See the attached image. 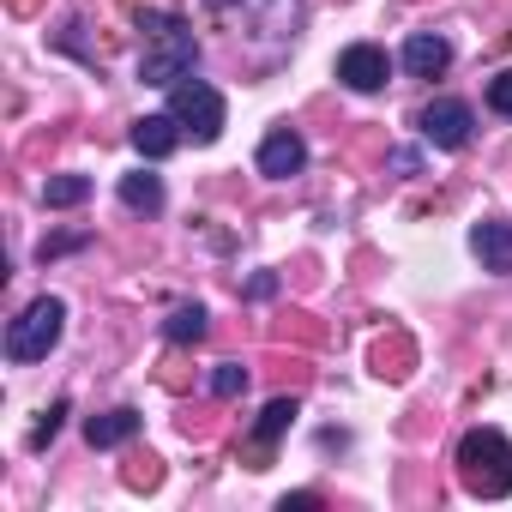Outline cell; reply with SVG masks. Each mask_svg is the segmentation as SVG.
I'll list each match as a JSON object with an SVG mask.
<instances>
[{
    "mask_svg": "<svg viewBox=\"0 0 512 512\" xmlns=\"http://www.w3.org/2000/svg\"><path fill=\"white\" fill-rule=\"evenodd\" d=\"M163 332H169V344H199V338H205V308H199V302H181V308L163 320Z\"/></svg>",
    "mask_w": 512,
    "mask_h": 512,
    "instance_id": "obj_14",
    "label": "cell"
},
{
    "mask_svg": "<svg viewBox=\"0 0 512 512\" xmlns=\"http://www.w3.org/2000/svg\"><path fill=\"white\" fill-rule=\"evenodd\" d=\"M296 19H302V0H266V31L272 37H290Z\"/></svg>",
    "mask_w": 512,
    "mask_h": 512,
    "instance_id": "obj_17",
    "label": "cell"
},
{
    "mask_svg": "<svg viewBox=\"0 0 512 512\" xmlns=\"http://www.w3.org/2000/svg\"><path fill=\"white\" fill-rule=\"evenodd\" d=\"M61 326H67V302L37 296V302L7 326V356H13V362H43V356L61 344Z\"/></svg>",
    "mask_w": 512,
    "mask_h": 512,
    "instance_id": "obj_3",
    "label": "cell"
},
{
    "mask_svg": "<svg viewBox=\"0 0 512 512\" xmlns=\"http://www.w3.org/2000/svg\"><path fill=\"white\" fill-rule=\"evenodd\" d=\"M85 199H91V181H85V175H55V181H43V205H55V211L85 205Z\"/></svg>",
    "mask_w": 512,
    "mask_h": 512,
    "instance_id": "obj_15",
    "label": "cell"
},
{
    "mask_svg": "<svg viewBox=\"0 0 512 512\" xmlns=\"http://www.w3.org/2000/svg\"><path fill=\"white\" fill-rule=\"evenodd\" d=\"M193 61H199V43H193V31L169 13L157 31H145V61H139V79H145V85H181V79L193 73Z\"/></svg>",
    "mask_w": 512,
    "mask_h": 512,
    "instance_id": "obj_2",
    "label": "cell"
},
{
    "mask_svg": "<svg viewBox=\"0 0 512 512\" xmlns=\"http://www.w3.org/2000/svg\"><path fill=\"white\" fill-rule=\"evenodd\" d=\"M392 169H398V175H416V169H422V157H416V151H392Z\"/></svg>",
    "mask_w": 512,
    "mask_h": 512,
    "instance_id": "obj_23",
    "label": "cell"
},
{
    "mask_svg": "<svg viewBox=\"0 0 512 512\" xmlns=\"http://www.w3.org/2000/svg\"><path fill=\"white\" fill-rule=\"evenodd\" d=\"M211 392H217V398H241V392H247V368H241V362H223V368L211 374Z\"/></svg>",
    "mask_w": 512,
    "mask_h": 512,
    "instance_id": "obj_18",
    "label": "cell"
},
{
    "mask_svg": "<svg viewBox=\"0 0 512 512\" xmlns=\"http://www.w3.org/2000/svg\"><path fill=\"white\" fill-rule=\"evenodd\" d=\"M422 139H428V145H440V151H458V145L470 139V109H464L458 97L428 103V109H422Z\"/></svg>",
    "mask_w": 512,
    "mask_h": 512,
    "instance_id": "obj_5",
    "label": "cell"
},
{
    "mask_svg": "<svg viewBox=\"0 0 512 512\" xmlns=\"http://www.w3.org/2000/svg\"><path fill=\"white\" fill-rule=\"evenodd\" d=\"M157 482H163V464H157V458H151V452H145V458H133V464H127V488H157Z\"/></svg>",
    "mask_w": 512,
    "mask_h": 512,
    "instance_id": "obj_20",
    "label": "cell"
},
{
    "mask_svg": "<svg viewBox=\"0 0 512 512\" xmlns=\"http://www.w3.org/2000/svg\"><path fill=\"white\" fill-rule=\"evenodd\" d=\"M458 476H464V488L482 494V500L512 494V440L494 434V428H470V434L458 440Z\"/></svg>",
    "mask_w": 512,
    "mask_h": 512,
    "instance_id": "obj_1",
    "label": "cell"
},
{
    "mask_svg": "<svg viewBox=\"0 0 512 512\" xmlns=\"http://www.w3.org/2000/svg\"><path fill=\"white\" fill-rule=\"evenodd\" d=\"M302 163H308V145H302L290 127H278V133L260 145V175H272V181H290V175H302Z\"/></svg>",
    "mask_w": 512,
    "mask_h": 512,
    "instance_id": "obj_7",
    "label": "cell"
},
{
    "mask_svg": "<svg viewBox=\"0 0 512 512\" xmlns=\"http://www.w3.org/2000/svg\"><path fill=\"white\" fill-rule=\"evenodd\" d=\"M133 145H139V157H169L181 145V121L175 115H145V121H133Z\"/></svg>",
    "mask_w": 512,
    "mask_h": 512,
    "instance_id": "obj_10",
    "label": "cell"
},
{
    "mask_svg": "<svg viewBox=\"0 0 512 512\" xmlns=\"http://www.w3.org/2000/svg\"><path fill=\"white\" fill-rule=\"evenodd\" d=\"M470 247H476V260L488 272H512V223H476Z\"/></svg>",
    "mask_w": 512,
    "mask_h": 512,
    "instance_id": "obj_9",
    "label": "cell"
},
{
    "mask_svg": "<svg viewBox=\"0 0 512 512\" xmlns=\"http://www.w3.org/2000/svg\"><path fill=\"white\" fill-rule=\"evenodd\" d=\"M169 115L181 121V133H193V145H211L223 133V97L199 79H181L175 97H169Z\"/></svg>",
    "mask_w": 512,
    "mask_h": 512,
    "instance_id": "obj_4",
    "label": "cell"
},
{
    "mask_svg": "<svg viewBox=\"0 0 512 512\" xmlns=\"http://www.w3.org/2000/svg\"><path fill=\"white\" fill-rule=\"evenodd\" d=\"M61 422H67V398H55V404H49V410H43V422H37V428H31V446H37V452H43V446H49V440H55V434H61Z\"/></svg>",
    "mask_w": 512,
    "mask_h": 512,
    "instance_id": "obj_19",
    "label": "cell"
},
{
    "mask_svg": "<svg viewBox=\"0 0 512 512\" xmlns=\"http://www.w3.org/2000/svg\"><path fill=\"white\" fill-rule=\"evenodd\" d=\"M121 205H127V211H145V217L163 211V181L145 175V169H139V175H121Z\"/></svg>",
    "mask_w": 512,
    "mask_h": 512,
    "instance_id": "obj_13",
    "label": "cell"
},
{
    "mask_svg": "<svg viewBox=\"0 0 512 512\" xmlns=\"http://www.w3.org/2000/svg\"><path fill=\"white\" fill-rule=\"evenodd\" d=\"M13 13H37V0H13Z\"/></svg>",
    "mask_w": 512,
    "mask_h": 512,
    "instance_id": "obj_25",
    "label": "cell"
},
{
    "mask_svg": "<svg viewBox=\"0 0 512 512\" xmlns=\"http://www.w3.org/2000/svg\"><path fill=\"white\" fill-rule=\"evenodd\" d=\"M290 422H296V398H272L266 416H260V428H253V470H266V446H272Z\"/></svg>",
    "mask_w": 512,
    "mask_h": 512,
    "instance_id": "obj_12",
    "label": "cell"
},
{
    "mask_svg": "<svg viewBox=\"0 0 512 512\" xmlns=\"http://www.w3.org/2000/svg\"><path fill=\"white\" fill-rule=\"evenodd\" d=\"M404 362H410V344H404V338H392V350H386V344L374 350V374H380V380H404V374H410Z\"/></svg>",
    "mask_w": 512,
    "mask_h": 512,
    "instance_id": "obj_16",
    "label": "cell"
},
{
    "mask_svg": "<svg viewBox=\"0 0 512 512\" xmlns=\"http://www.w3.org/2000/svg\"><path fill=\"white\" fill-rule=\"evenodd\" d=\"M488 109H494V115H512V67L488 79Z\"/></svg>",
    "mask_w": 512,
    "mask_h": 512,
    "instance_id": "obj_21",
    "label": "cell"
},
{
    "mask_svg": "<svg viewBox=\"0 0 512 512\" xmlns=\"http://www.w3.org/2000/svg\"><path fill=\"white\" fill-rule=\"evenodd\" d=\"M386 73H392V61H386V49H374V43H350V49L338 55V79H344L350 91H380Z\"/></svg>",
    "mask_w": 512,
    "mask_h": 512,
    "instance_id": "obj_6",
    "label": "cell"
},
{
    "mask_svg": "<svg viewBox=\"0 0 512 512\" xmlns=\"http://www.w3.org/2000/svg\"><path fill=\"white\" fill-rule=\"evenodd\" d=\"M73 247H85V235H49L37 253H43V260H55V253H73Z\"/></svg>",
    "mask_w": 512,
    "mask_h": 512,
    "instance_id": "obj_22",
    "label": "cell"
},
{
    "mask_svg": "<svg viewBox=\"0 0 512 512\" xmlns=\"http://www.w3.org/2000/svg\"><path fill=\"white\" fill-rule=\"evenodd\" d=\"M139 422H145L139 410H109V416H91V422H85V440H91L97 452H109V446H127V440L139 434Z\"/></svg>",
    "mask_w": 512,
    "mask_h": 512,
    "instance_id": "obj_11",
    "label": "cell"
},
{
    "mask_svg": "<svg viewBox=\"0 0 512 512\" xmlns=\"http://www.w3.org/2000/svg\"><path fill=\"white\" fill-rule=\"evenodd\" d=\"M404 67H410L416 79H440V73L452 67V43H446V37H428V31H416V37L404 43Z\"/></svg>",
    "mask_w": 512,
    "mask_h": 512,
    "instance_id": "obj_8",
    "label": "cell"
},
{
    "mask_svg": "<svg viewBox=\"0 0 512 512\" xmlns=\"http://www.w3.org/2000/svg\"><path fill=\"white\" fill-rule=\"evenodd\" d=\"M308 506H320V494H290L284 500V512H308Z\"/></svg>",
    "mask_w": 512,
    "mask_h": 512,
    "instance_id": "obj_24",
    "label": "cell"
}]
</instances>
